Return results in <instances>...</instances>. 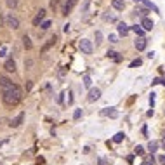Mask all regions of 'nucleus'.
I'll return each instance as SVG.
<instances>
[{
    "label": "nucleus",
    "instance_id": "obj_1",
    "mask_svg": "<svg viewBox=\"0 0 165 165\" xmlns=\"http://www.w3.org/2000/svg\"><path fill=\"white\" fill-rule=\"evenodd\" d=\"M0 89H2V99L7 106H16L21 101V89L12 84L9 78L0 77Z\"/></svg>",
    "mask_w": 165,
    "mask_h": 165
},
{
    "label": "nucleus",
    "instance_id": "obj_2",
    "mask_svg": "<svg viewBox=\"0 0 165 165\" xmlns=\"http://www.w3.org/2000/svg\"><path fill=\"white\" fill-rule=\"evenodd\" d=\"M80 50H82L84 54H92V43H90V40L82 38V40H80Z\"/></svg>",
    "mask_w": 165,
    "mask_h": 165
},
{
    "label": "nucleus",
    "instance_id": "obj_3",
    "mask_svg": "<svg viewBox=\"0 0 165 165\" xmlns=\"http://www.w3.org/2000/svg\"><path fill=\"white\" fill-rule=\"evenodd\" d=\"M5 23H7V26H9V28H12V30H17V28H19V19H17V17H14L12 14H9V16L5 17Z\"/></svg>",
    "mask_w": 165,
    "mask_h": 165
},
{
    "label": "nucleus",
    "instance_id": "obj_4",
    "mask_svg": "<svg viewBox=\"0 0 165 165\" xmlns=\"http://www.w3.org/2000/svg\"><path fill=\"white\" fill-rule=\"evenodd\" d=\"M146 43H148V40H146L144 37H139V38H136V42H134V45H136L137 50H144V49H146Z\"/></svg>",
    "mask_w": 165,
    "mask_h": 165
},
{
    "label": "nucleus",
    "instance_id": "obj_5",
    "mask_svg": "<svg viewBox=\"0 0 165 165\" xmlns=\"http://www.w3.org/2000/svg\"><path fill=\"white\" fill-rule=\"evenodd\" d=\"M43 17H45V10H43V9H40V10L37 12V16L33 17V24H35V26H38V24H42V21H43Z\"/></svg>",
    "mask_w": 165,
    "mask_h": 165
},
{
    "label": "nucleus",
    "instance_id": "obj_6",
    "mask_svg": "<svg viewBox=\"0 0 165 165\" xmlns=\"http://www.w3.org/2000/svg\"><path fill=\"white\" fill-rule=\"evenodd\" d=\"M101 97V90L99 89H90V92H89V101L92 103V101H97Z\"/></svg>",
    "mask_w": 165,
    "mask_h": 165
},
{
    "label": "nucleus",
    "instance_id": "obj_7",
    "mask_svg": "<svg viewBox=\"0 0 165 165\" xmlns=\"http://www.w3.org/2000/svg\"><path fill=\"white\" fill-rule=\"evenodd\" d=\"M3 68H5V71H9V73L12 71V73H14V71H16V63H14V59H7L5 64H3Z\"/></svg>",
    "mask_w": 165,
    "mask_h": 165
},
{
    "label": "nucleus",
    "instance_id": "obj_8",
    "mask_svg": "<svg viewBox=\"0 0 165 165\" xmlns=\"http://www.w3.org/2000/svg\"><path fill=\"white\" fill-rule=\"evenodd\" d=\"M141 26H143V30H151L153 28V21L150 19V17H143V21H141Z\"/></svg>",
    "mask_w": 165,
    "mask_h": 165
},
{
    "label": "nucleus",
    "instance_id": "obj_9",
    "mask_svg": "<svg viewBox=\"0 0 165 165\" xmlns=\"http://www.w3.org/2000/svg\"><path fill=\"white\" fill-rule=\"evenodd\" d=\"M103 115L111 117V118H117V117H118V111H117L115 108H104V110H103Z\"/></svg>",
    "mask_w": 165,
    "mask_h": 165
},
{
    "label": "nucleus",
    "instance_id": "obj_10",
    "mask_svg": "<svg viewBox=\"0 0 165 165\" xmlns=\"http://www.w3.org/2000/svg\"><path fill=\"white\" fill-rule=\"evenodd\" d=\"M75 5H77V0H68V2L64 3V12H63V14H70Z\"/></svg>",
    "mask_w": 165,
    "mask_h": 165
},
{
    "label": "nucleus",
    "instance_id": "obj_11",
    "mask_svg": "<svg viewBox=\"0 0 165 165\" xmlns=\"http://www.w3.org/2000/svg\"><path fill=\"white\" fill-rule=\"evenodd\" d=\"M23 118H24V113H19V115L12 120V124H10V125H12V127H19V125L23 124Z\"/></svg>",
    "mask_w": 165,
    "mask_h": 165
},
{
    "label": "nucleus",
    "instance_id": "obj_12",
    "mask_svg": "<svg viewBox=\"0 0 165 165\" xmlns=\"http://www.w3.org/2000/svg\"><path fill=\"white\" fill-rule=\"evenodd\" d=\"M134 2H136V3H143V5H144V7H148V9H153V10H158V9H157V7H155V5H153V3H151L150 0H134Z\"/></svg>",
    "mask_w": 165,
    "mask_h": 165
},
{
    "label": "nucleus",
    "instance_id": "obj_13",
    "mask_svg": "<svg viewBox=\"0 0 165 165\" xmlns=\"http://www.w3.org/2000/svg\"><path fill=\"white\" fill-rule=\"evenodd\" d=\"M129 30H130V28H129L125 23H120V24H118V33H120V35H127Z\"/></svg>",
    "mask_w": 165,
    "mask_h": 165
},
{
    "label": "nucleus",
    "instance_id": "obj_14",
    "mask_svg": "<svg viewBox=\"0 0 165 165\" xmlns=\"http://www.w3.org/2000/svg\"><path fill=\"white\" fill-rule=\"evenodd\" d=\"M111 3H113V7H115L117 10H124V7H125V2H124V0H113Z\"/></svg>",
    "mask_w": 165,
    "mask_h": 165
},
{
    "label": "nucleus",
    "instance_id": "obj_15",
    "mask_svg": "<svg viewBox=\"0 0 165 165\" xmlns=\"http://www.w3.org/2000/svg\"><path fill=\"white\" fill-rule=\"evenodd\" d=\"M153 164H155V157L150 155V157H144V160H143L141 165H153Z\"/></svg>",
    "mask_w": 165,
    "mask_h": 165
},
{
    "label": "nucleus",
    "instance_id": "obj_16",
    "mask_svg": "<svg viewBox=\"0 0 165 165\" xmlns=\"http://www.w3.org/2000/svg\"><path fill=\"white\" fill-rule=\"evenodd\" d=\"M132 31H134L136 35H139V37H143V35H144V30H143L141 26H137V24H136V26H132Z\"/></svg>",
    "mask_w": 165,
    "mask_h": 165
},
{
    "label": "nucleus",
    "instance_id": "obj_17",
    "mask_svg": "<svg viewBox=\"0 0 165 165\" xmlns=\"http://www.w3.org/2000/svg\"><path fill=\"white\" fill-rule=\"evenodd\" d=\"M23 43H24V47H26V49H31V47H33V43H31L30 37H26V35L23 37Z\"/></svg>",
    "mask_w": 165,
    "mask_h": 165
},
{
    "label": "nucleus",
    "instance_id": "obj_18",
    "mask_svg": "<svg viewBox=\"0 0 165 165\" xmlns=\"http://www.w3.org/2000/svg\"><path fill=\"white\" fill-rule=\"evenodd\" d=\"M124 139H125V134H124V132H118V134H115V137H113L115 143H122Z\"/></svg>",
    "mask_w": 165,
    "mask_h": 165
},
{
    "label": "nucleus",
    "instance_id": "obj_19",
    "mask_svg": "<svg viewBox=\"0 0 165 165\" xmlns=\"http://www.w3.org/2000/svg\"><path fill=\"white\" fill-rule=\"evenodd\" d=\"M148 148H150V151H151V153H155V151L158 150V143H157V141H151V143L148 144Z\"/></svg>",
    "mask_w": 165,
    "mask_h": 165
},
{
    "label": "nucleus",
    "instance_id": "obj_20",
    "mask_svg": "<svg viewBox=\"0 0 165 165\" xmlns=\"http://www.w3.org/2000/svg\"><path fill=\"white\" fill-rule=\"evenodd\" d=\"M5 5H7L9 9H16V5H17V0H5Z\"/></svg>",
    "mask_w": 165,
    "mask_h": 165
},
{
    "label": "nucleus",
    "instance_id": "obj_21",
    "mask_svg": "<svg viewBox=\"0 0 165 165\" xmlns=\"http://www.w3.org/2000/svg\"><path fill=\"white\" fill-rule=\"evenodd\" d=\"M108 57H113L115 61H120V56H117L115 50H108Z\"/></svg>",
    "mask_w": 165,
    "mask_h": 165
},
{
    "label": "nucleus",
    "instance_id": "obj_22",
    "mask_svg": "<svg viewBox=\"0 0 165 165\" xmlns=\"http://www.w3.org/2000/svg\"><path fill=\"white\" fill-rule=\"evenodd\" d=\"M84 85H85V87H90V85H92V80H90V77H89V75H85V77H84Z\"/></svg>",
    "mask_w": 165,
    "mask_h": 165
},
{
    "label": "nucleus",
    "instance_id": "obj_23",
    "mask_svg": "<svg viewBox=\"0 0 165 165\" xmlns=\"http://www.w3.org/2000/svg\"><path fill=\"white\" fill-rule=\"evenodd\" d=\"M40 28H42V30H49V28H50V21H42Z\"/></svg>",
    "mask_w": 165,
    "mask_h": 165
},
{
    "label": "nucleus",
    "instance_id": "obj_24",
    "mask_svg": "<svg viewBox=\"0 0 165 165\" xmlns=\"http://www.w3.org/2000/svg\"><path fill=\"white\" fill-rule=\"evenodd\" d=\"M134 153H136V155H144V148H143V146H136Z\"/></svg>",
    "mask_w": 165,
    "mask_h": 165
},
{
    "label": "nucleus",
    "instance_id": "obj_25",
    "mask_svg": "<svg viewBox=\"0 0 165 165\" xmlns=\"http://www.w3.org/2000/svg\"><path fill=\"white\" fill-rule=\"evenodd\" d=\"M101 38H103V35H101V31H96V43H101V42H103Z\"/></svg>",
    "mask_w": 165,
    "mask_h": 165
},
{
    "label": "nucleus",
    "instance_id": "obj_26",
    "mask_svg": "<svg viewBox=\"0 0 165 165\" xmlns=\"http://www.w3.org/2000/svg\"><path fill=\"white\" fill-rule=\"evenodd\" d=\"M80 117H82V110H75V113H73V118H75V120H78Z\"/></svg>",
    "mask_w": 165,
    "mask_h": 165
},
{
    "label": "nucleus",
    "instance_id": "obj_27",
    "mask_svg": "<svg viewBox=\"0 0 165 165\" xmlns=\"http://www.w3.org/2000/svg\"><path fill=\"white\" fill-rule=\"evenodd\" d=\"M139 64H141V59H136V61L130 63V68H136V66H139Z\"/></svg>",
    "mask_w": 165,
    "mask_h": 165
},
{
    "label": "nucleus",
    "instance_id": "obj_28",
    "mask_svg": "<svg viewBox=\"0 0 165 165\" xmlns=\"http://www.w3.org/2000/svg\"><path fill=\"white\" fill-rule=\"evenodd\" d=\"M5 54H7V49H5V47H2V49H0V57H3Z\"/></svg>",
    "mask_w": 165,
    "mask_h": 165
},
{
    "label": "nucleus",
    "instance_id": "obj_29",
    "mask_svg": "<svg viewBox=\"0 0 165 165\" xmlns=\"http://www.w3.org/2000/svg\"><path fill=\"white\" fill-rule=\"evenodd\" d=\"M57 3H59V0H50V7H52V9L57 7Z\"/></svg>",
    "mask_w": 165,
    "mask_h": 165
},
{
    "label": "nucleus",
    "instance_id": "obj_30",
    "mask_svg": "<svg viewBox=\"0 0 165 165\" xmlns=\"http://www.w3.org/2000/svg\"><path fill=\"white\" fill-rule=\"evenodd\" d=\"M151 84H155V85H157V84H165V82H164V80H160V78H155Z\"/></svg>",
    "mask_w": 165,
    "mask_h": 165
},
{
    "label": "nucleus",
    "instance_id": "obj_31",
    "mask_svg": "<svg viewBox=\"0 0 165 165\" xmlns=\"http://www.w3.org/2000/svg\"><path fill=\"white\" fill-rule=\"evenodd\" d=\"M110 42H113V43H115V42H118V40H117V37H115V35H110Z\"/></svg>",
    "mask_w": 165,
    "mask_h": 165
},
{
    "label": "nucleus",
    "instance_id": "obj_32",
    "mask_svg": "<svg viewBox=\"0 0 165 165\" xmlns=\"http://www.w3.org/2000/svg\"><path fill=\"white\" fill-rule=\"evenodd\" d=\"M160 146H162V148H164V150H165V136H164V137H162V141H160Z\"/></svg>",
    "mask_w": 165,
    "mask_h": 165
},
{
    "label": "nucleus",
    "instance_id": "obj_33",
    "mask_svg": "<svg viewBox=\"0 0 165 165\" xmlns=\"http://www.w3.org/2000/svg\"><path fill=\"white\" fill-rule=\"evenodd\" d=\"M24 66H26V68H30V66H31V61H30V59H28V61H24Z\"/></svg>",
    "mask_w": 165,
    "mask_h": 165
},
{
    "label": "nucleus",
    "instance_id": "obj_34",
    "mask_svg": "<svg viewBox=\"0 0 165 165\" xmlns=\"http://www.w3.org/2000/svg\"><path fill=\"white\" fill-rule=\"evenodd\" d=\"M160 162H162V164H165V155H162V157H160Z\"/></svg>",
    "mask_w": 165,
    "mask_h": 165
}]
</instances>
